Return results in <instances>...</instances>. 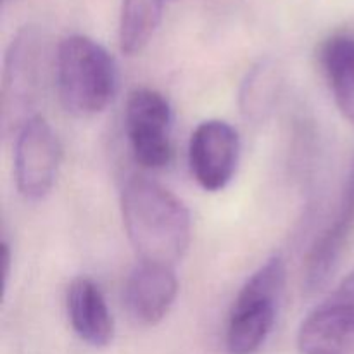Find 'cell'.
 I'll return each instance as SVG.
<instances>
[{"instance_id": "52a82bcc", "label": "cell", "mask_w": 354, "mask_h": 354, "mask_svg": "<svg viewBox=\"0 0 354 354\" xmlns=\"http://www.w3.org/2000/svg\"><path fill=\"white\" fill-rule=\"evenodd\" d=\"M354 237V156L342 187L341 201L334 220L313 242L304 258L303 287L308 294H317L328 286L341 266Z\"/></svg>"}, {"instance_id": "3957f363", "label": "cell", "mask_w": 354, "mask_h": 354, "mask_svg": "<svg viewBox=\"0 0 354 354\" xmlns=\"http://www.w3.org/2000/svg\"><path fill=\"white\" fill-rule=\"evenodd\" d=\"M48 68L47 35L26 26L12 38L6 52L2 73V124L3 131H16L37 116L33 113L44 90Z\"/></svg>"}, {"instance_id": "7c38bea8", "label": "cell", "mask_w": 354, "mask_h": 354, "mask_svg": "<svg viewBox=\"0 0 354 354\" xmlns=\"http://www.w3.org/2000/svg\"><path fill=\"white\" fill-rule=\"evenodd\" d=\"M320 64L335 104L354 124V35L341 33L328 38L322 45Z\"/></svg>"}, {"instance_id": "5b68a950", "label": "cell", "mask_w": 354, "mask_h": 354, "mask_svg": "<svg viewBox=\"0 0 354 354\" xmlns=\"http://www.w3.org/2000/svg\"><path fill=\"white\" fill-rule=\"evenodd\" d=\"M171 106L162 93L137 88L124 107V128L135 161L145 169H162L171 162Z\"/></svg>"}, {"instance_id": "9c48e42d", "label": "cell", "mask_w": 354, "mask_h": 354, "mask_svg": "<svg viewBox=\"0 0 354 354\" xmlns=\"http://www.w3.org/2000/svg\"><path fill=\"white\" fill-rule=\"evenodd\" d=\"M178 294L173 266L142 261L130 273L124 287V304L135 322L156 325L169 313Z\"/></svg>"}, {"instance_id": "4fadbf2b", "label": "cell", "mask_w": 354, "mask_h": 354, "mask_svg": "<svg viewBox=\"0 0 354 354\" xmlns=\"http://www.w3.org/2000/svg\"><path fill=\"white\" fill-rule=\"evenodd\" d=\"M166 0H123L120 14V45L128 55L145 48L162 17Z\"/></svg>"}, {"instance_id": "5bb4252c", "label": "cell", "mask_w": 354, "mask_h": 354, "mask_svg": "<svg viewBox=\"0 0 354 354\" xmlns=\"http://www.w3.org/2000/svg\"><path fill=\"white\" fill-rule=\"evenodd\" d=\"M332 296L354 306V270L339 283V287L332 292Z\"/></svg>"}, {"instance_id": "8992f818", "label": "cell", "mask_w": 354, "mask_h": 354, "mask_svg": "<svg viewBox=\"0 0 354 354\" xmlns=\"http://www.w3.org/2000/svg\"><path fill=\"white\" fill-rule=\"evenodd\" d=\"M61 165V144L41 114L28 120L16 133L14 176L21 196L40 201L52 190Z\"/></svg>"}, {"instance_id": "6da1fadb", "label": "cell", "mask_w": 354, "mask_h": 354, "mask_svg": "<svg viewBox=\"0 0 354 354\" xmlns=\"http://www.w3.org/2000/svg\"><path fill=\"white\" fill-rule=\"evenodd\" d=\"M121 216L142 261L175 266L190 244L192 221L185 204L154 180L135 176L121 192Z\"/></svg>"}, {"instance_id": "30bf717a", "label": "cell", "mask_w": 354, "mask_h": 354, "mask_svg": "<svg viewBox=\"0 0 354 354\" xmlns=\"http://www.w3.org/2000/svg\"><path fill=\"white\" fill-rule=\"evenodd\" d=\"M301 354H354V306L330 296L297 332Z\"/></svg>"}, {"instance_id": "7a4b0ae2", "label": "cell", "mask_w": 354, "mask_h": 354, "mask_svg": "<svg viewBox=\"0 0 354 354\" xmlns=\"http://www.w3.org/2000/svg\"><path fill=\"white\" fill-rule=\"evenodd\" d=\"M54 73L59 99L76 118L102 113L116 92L118 71L113 55L83 35H73L59 44Z\"/></svg>"}, {"instance_id": "ba28073f", "label": "cell", "mask_w": 354, "mask_h": 354, "mask_svg": "<svg viewBox=\"0 0 354 354\" xmlns=\"http://www.w3.org/2000/svg\"><path fill=\"white\" fill-rule=\"evenodd\" d=\"M241 158V138L230 123L203 121L194 130L189 144L192 176L206 192H220L234 178Z\"/></svg>"}, {"instance_id": "8fae6325", "label": "cell", "mask_w": 354, "mask_h": 354, "mask_svg": "<svg viewBox=\"0 0 354 354\" xmlns=\"http://www.w3.org/2000/svg\"><path fill=\"white\" fill-rule=\"evenodd\" d=\"M69 324L82 341L93 348H106L114 337V320L102 290L93 280L78 277L66 296Z\"/></svg>"}, {"instance_id": "277c9868", "label": "cell", "mask_w": 354, "mask_h": 354, "mask_svg": "<svg viewBox=\"0 0 354 354\" xmlns=\"http://www.w3.org/2000/svg\"><path fill=\"white\" fill-rule=\"evenodd\" d=\"M286 287V263L273 256L242 286L227 325L230 354H254L272 332L280 297Z\"/></svg>"}]
</instances>
